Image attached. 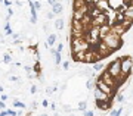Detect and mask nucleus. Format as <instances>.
Returning a JSON list of instances; mask_svg holds the SVG:
<instances>
[{
  "mask_svg": "<svg viewBox=\"0 0 133 116\" xmlns=\"http://www.w3.org/2000/svg\"><path fill=\"white\" fill-rule=\"evenodd\" d=\"M101 43H102L105 47H108L112 53L123 47V38L118 37V35H115V34H108L107 37H104L101 40Z\"/></svg>",
  "mask_w": 133,
  "mask_h": 116,
  "instance_id": "f257e3e1",
  "label": "nucleus"
},
{
  "mask_svg": "<svg viewBox=\"0 0 133 116\" xmlns=\"http://www.w3.org/2000/svg\"><path fill=\"white\" fill-rule=\"evenodd\" d=\"M70 47H71V55H77V53H86V51L90 49L89 43L86 41L84 38H71Z\"/></svg>",
  "mask_w": 133,
  "mask_h": 116,
  "instance_id": "f03ea898",
  "label": "nucleus"
},
{
  "mask_svg": "<svg viewBox=\"0 0 133 116\" xmlns=\"http://www.w3.org/2000/svg\"><path fill=\"white\" fill-rule=\"evenodd\" d=\"M105 71H107L112 78L118 79V76L121 75V57H117L114 60H111L109 63H107V65H105Z\"/></svg>",
  "mask_w": 133,
  "mask_h": 116,
  "instance_id": "7ed1b4c3",
  "label": "nucleus"
},
{
  "mask_svg": "<svg viewBox=\"0 0 133 116\" xmlns=\"http://www.w3.org/2000/svg\"><path fill=\"white\" fill-rule=\"evenodd\" d=\"M132 71H133V57L129 55L121 56V74L130 76Z\"/></svg>",
  "mask_w": 133,
  "mask_h": 116,
  "instance_id": "20e7f679",
  "label": "nucleus"
},
{
  "mask_svg": "<svg viewBox=\"0 0 133 116\" xmlns=\"http://www.w3.org/2000/svg\"><path fill=\"white\" fill-rule=\"evenodd\" d=\"M93 97H95V102H108V103H114V100L107 96L104 91H101L99 88H95L93 90Z\"/></svg>",
  "mask_w": 133,
  "mask_h": 116,
  "instance_id": "39448f33",
  "label": "nucleus"
},
{
  "mask_svg": "<svg viewBox=\"0 0 133 116\" xmlns=\"http://www.w3.org/2000/svg\"><path fill=\"white\" fill-rule=\"evenodd\" d=\"M95 106H96V109H99V110L107 112V110H111V109H112V103H108V102H95Z\"/></svg>",
  "mask_w": 133,
  "mask_h": 116,
  "instance_id": "423d86ee",
  "label": "nucleus"
},
{
  "mask_svg": "<svg viewBox=\"0 0 133 116\" xmlns=\"http://www.w3.org/2000/svg\"><path fill=\"white\" fill-rule=\"evenodd\" d=\"M108 3H109V7H111V9L118 10L120 7L124 5V0H108Z\"/></svg>",
  "mask_w": 133,
  "mask_h": 116,
  "instance_id": "0eeeda50",
  "label": "nucleus"
},
{
  "mask_svg": "<svg viewBox=\"0 0 133 116\" xmlns=\"http://www.w3.org/2000/svg\"><path fill=\"white\" fill-rule=\"evenodd\" d=\"M52 12L55 15H61L62 12H64V5H62L61 2H56V3L52 6Z\"/></svg>",
  "mask_w": 133,
  "mask_h": 116,
  "instance_id": "6e6552de",
  "label": "nucleus"
},
{
  "mask_svg": "<svg viewBox=\"0 0 133 116\" xmlns=\"http://www.w3.org/2000/svg\"><path fill=\"white\" fill-rule=\"evenodd\" d=\"M124 18L126 19H129V21H133V6L130 5V6H127V9L124 10Z\"/></svg>",
  "mask_w": 133,
  "mask_h": 116,
  "instance_id": "1a4fd4ad",
  "label": "nucleus"
},
{
  "mask_svg": "<svg viewBox=\"0 0 133 116\" xmlns=\"http://www.w3.org/2000/svg\"><path fill=\"white\" fill-rule=\"evenodd\" d=\"M84 5H87L86 0H72V10L80 9V7H83Z\"/></svg>",
  "mask_w": 133,
  "mask_h": 116,
  "instance_id": "9d476101",
  "label": "nucleus"
},
{
  "mask_svg": "<svg viewBox=\"0 0 133 116\" xmlns=\"http://www.w3.org/2000/svg\"><path fill=\"white\" fill-rule=\"evenodd\" d=\"M64 27H65V21H64V18H58L56 21H55V28H56L58 31H62Z\"/></svg>",
  "mask_w": 133,
  "mask_h": 116,
  "instance_id": "9b49d317",
  "label": "nucleus"
},
{
  "mask_svg": "<svg viewBox=\"0 0 133 116\" xmlns=\"http://www.w3.org/2000/svg\"><path fill=\"white\" fill-rule=\"evenodd\" d=\"M46 43H48L49 47H53L55 46V43H56V34H49L48 35V40H46Z\"/></svg>",
  "mask_w": 133,
  "mask_h": 116,
  "instance_id": "f8f14e48",
  "label": "nucleus"
},
{
  "mask_svg": "<svg viewBox=\"0 0 133 116\" xmlns=\"http://www.w3.org/2000/svg\"><path fill=\"white\" fill-rule=\"evenodd\" d=\"M104 68H105V63L101 60V62H96V63H93V68H92V69L95 71V72H101Z\"/></svg>",
  "mask_w": 133,
  "mask_h": 116,
  "instance_id": "ddd939ff",
  "label": "nucleus"
},
{
  "mask_svg": "<svg viewBox=\"0 0 133 116\" xmlns=\"http://www.w3.org/2000/svg\"><path fill=\"white\" fill-rule=\"evenodd\" d=\"M33 72H34L36 75L42 74V65H40V62H36V63H34V66H33Z\"/></svg>",
  "mask_w": 133,
  "mask_h": 116,
  "instance_id": "4468645a",
  "label": "nucleus"
},
{
  "mask_svg": "<svg viewBox=\"0 0 133 116\" xmlns=\"http://www.w3.org/2000/svg\"><path fill=\"white\" fill-rule=\"evenodd\" d=\"M12 106L14 107H18V109H25V104L22 102H19V100H14V103H12Z\"/></svg>",
  "mask_w": 133,
  "mask_h": 116,
  "instance_id": "2eb2a0df",
  "label": "nucleus"
},
{
  "mask_svg": "<svg viewBox=\"0 0 133 116\" xmlns=\"http://www.w3.org/2000/svg\"><path fill=\"white\" fill-rule=\"evenodd\" d=\"M121 113H123V107H120L117 110H111L109 112V116H121Z\"/></svg>",
  "mask_w": 133,
  "mask_h": 116,
  "instance_id": "dca6fc26",
  "label": "nucleus"
},
{
  "mask_svg": "<svg viewBox=\"0 0 133 116\" xmlns=\"http://www.w3.org/2000/svg\"><path fill=\"white\" fill-rule=\"evenodd\" d=\"M78 110H81V112L87 110V102H86V100H83V102L78 103Z\"/></svg>",
  "mask_w": 133,
  "mask_h": 116,
  "instance_id": "f3484780",
  "label": "nucleus"
},
{
  "mask_svg": "<svg viewBox=\"0 0 133 116\" xmlns=\"http://www.w3.org/2000/svg\"><path fill=\"white\" fill-rule=\"evenodd\" d=\"M124 100H126V97H124L121 93L115 94V102H117V103H124Z\"/></svg>",
  "mask_w": 133,
  "mask_h": 116,
  "instance_id": "a211bd4d",
  "label": "nucleus"
},
{
  "mask_svg": "<svg viewBox=\"0 0 133 116\" xmlns=\"http://www.w3.org/2000/svg\"><path fill=\"white\" fill-rule=\"evenodd\" d=\"M87 88H89V90H95L96 88V81L89 79V81H87Z\"/></svg>",
  "mask_w": 133,
  "mask_h": 116,
  "instance_id": "6ab92c4d",
  "label": "nucleus"
},
{
  "mask_svg": "<svg viewBox=\"0 0 133 116\" xmlns=\"http://www.w3.org/2000/svg\"><path fill=\"white\" fill-rule=\"evenodd\" d=\"M3 62H5V63H8V65H9V63H12V56L6 53V55L3 56Z\"/></svg>",
  "mask_w": 133,
  "mask_h": 116,
  "instance_id": "aec40b11",
  "label": "nucleus"
},
{
  "mask_svg": "<svg viewBox=\"0 0 133 116\" xmlns=\"http://www.w3.org/2000/svg\"><path fill=\"white\" fill-rule=\"evenodd\" d=\"M62 60V53H56L55 55V65H59Z\"/></svg>",
  "mask_w": 133,
  "mask_h": 116,
  "instance_id": "412c9836",
  "label": "nucleus"
},
{
  "mask_svg": "<svg viewBox=\"0 0 133 116\" xmlns=\"http://www.w3.org/2000/svg\"><path fill=\"white\" fill-rule=\"evenodd\" d=\"M53 91H56V85H53V87H46V94H48V96L53 94Z\"/></svg>",
  "mask_w": 133,
  "mask_h": 116,
  "instance_id": "4be33fe9",
  "label": "nucleus"
},
{
  "mask_svg": "<svg viewBox=\"0 0 133 116\" xmlns=\"http://www.w3.org/2000/svg\"><path fill=\"white\" fill-rule=\"evenodd\" d=\"M55 16H56V15L53 13L52 10H49V12H46V19H49V21H52V19L55 18Z\"/></svg>",
  "mask_w": 133,
  "mask_h": 116,
  "instance_id": "5701e85b",
  "label": "nucleus"
},
{
  "mask_svg": "<svg viewBox=\"0 0 133 116\" xmlns=\"http://www.w3.org/2000/svg\"><path fill=\"white\" fill-rule=\"evenodd\" d=\"M70 60H65V62H62V68H64V71H68L70 69Z\"/></svg>",
  "mask_w": 133,
  "mask_h": 116,
  "instance_id": "b1692460",
  "label": "nucleus"
},
{
  "mask_svg": "<svg viewBox=\"0 0 133 116\" xmlns=\"http://www.w3.org/2000/svg\"><path fill=\"white\" fill-rule=\"evenodd\" d=\"M56 51H58V53H62V51H64V44H62V41L61 43H58V44H56Z\"/></svg>",
  "mask_w": 133,
  "mask_h": 116,
  "instance_id": "393cba45",
  "label": "nucleus"
},
{
  "mask_svg": "<svg viewBox=\"0 0 133 116\" xmlns=\"http://www.w3.org/2000/svg\"><path fill=\"white\" fill-rule=\"evenodd\" d=\"M34 7H36V10H42V5H40V2H34Z\"/></svg>",
  "mask_w": 133,
  "mask_h": 116,
  "instance_id": "a878e982",
  "label": "nucleus"
},
{
  "mask_svg": "<svg viewBox=\"0 0 133 116\" xmlns=\"http://www.w3.org/2000/svg\"><path fill=\"white\" fill-rule=\"evenodd\" d=\"M36 107H37V102H33V103H31V106H30V112L36 110Z\"/></svg>",
  "mask_w": 133,
  "mask_h": 116,
  "instance_id": "bb28decb",
  "label": "nucleus"
},
{
  "mask_svg": "<svg viewBox=\"0 0 133 116\" xmlns=\"http://www.w3.org/2000/svg\"><path fill=\"white\" fill-rule=\"evenodd\" d=\"M30 91H31V94H36V93H37V85H31Z\"/></svg>",
  "mask_w": 133,
  "mask_h": 116,
  "instance_id": "cd10ccee",
  "label": "nucleus"
},
{
  "mask_svg": "<svg viewBox=\"0 0 133 116\" xmlns=\"http://www.w3.org/2000/svg\"><path fill=\"white\" fill-rule=\"evenodd\" d=\"M0 110H6V104H5V102H2V100H0Z\"/></svg>",
  "mask_w": 133,
  "mask_h": 116,
  "instance_id": "c85d7f7f",
  "label": "nucleus"
},
{
  "mask_svg": "<svg viewBox=\"0 0 133 116\" xmlns=\"http://www.w3.org/2000/svg\"><path fill=\"white\" fill-rule=\"evenodd\" d=\"M84 116H93V110H84Z\"/></svg>",
  "mask_w": 133,
  "mask_h": 116,
  "instance_id": "c756f323",
  "label": "nucleus"
},
{
  "mask_svg": "<svg viewBox=\"0 0 133 116\" xmlns=\"http://www.w3.org/2000/svg\"><path fill=\"white\" fill-rule=\"evenodd\" d=\"M0 100H2V102H6V100H8V94H2V96H0Z\"/></svg>",
  "mask_w": 133,
  "mask_h": 116,
  "instance_id": "7c9ffc66",
  "label": "nucleus"
},
{
  "mask_svg": "<svg viewBox=\"0 0 133 116\" xmlns=\"http://www.w3.org/2000/svg\"><path fill=\"white\" fill-rule=\"evenodd\" d=\"M49 51H50V55H53V56H55V55L58 53L56 49H53V47H50V49H49Z\"/></svg>",
  "mask_w": 133,
  "mask_h": 116,
  "instance_id": "2f4dec72",
  "label": "nucleus"
},
{
  "mask_svg": "<svg viewBox=\"0 0 133 116\" xmlns=\"http://www.w3.org/2000/svg\"><path fill=\"white\" fill-rule=\"evenodd\" d=\"M9 113H8V109L6 110H0V116H8Z\"/></svg>",
  "mask_w": 133,
  "mask_h": 116,
  "instance_id": "473e14b6",
  "label": "nucleus"
},
{
  "mask_svg": "<svg viewBox=\"0 0 133 116\" xmlns=\"http://www.w3.org/2000/svg\"><path fill=\"white\" fill-rule=\"evenodd\" d=\"M62 109H64L65 112H71V107H70V106H66V104H65V106H62Z\"/></svg>",
  "mask_w": 133,
  "mask_h": 116,
  "instance_id": "72a5a7b5",
  "label": "nucleus"
},
{
  "mask_svg": "<svg viewBox=\"0 0 133 116\" xmlns=\"http://www.w3.org/2000/svg\"><path fill=\"white\" fill-rule=\"evenodd\" d=\"M46 2H48V3H49L50 6H53V5H55V3L58 2V0H46Z\"/></svg>",
  "mask_w": 133,
  "mask_h": 116,
  "instance_id": "f704fd0d",
  "label": "nucleus"
},
{
  "mask_svg": "<svg viewBox=\"0 0 133 116\" xmlns=\"http://www.w3.org/2000/svg\"><path fill=\"white\" fill-rule=\"evenodd\" d=\"M22 115H24V109H21V110L16 112V116H22Z\"/></svg>",
  "mask_w": 133,
  "mask_h": 116,
  "instance_id": "c9c22d12",
  "label": "nucleus"
},
{
  "mask_svg": "<svg viewBox=\"0 0 133 116\" xmlns=\"http://www.w3.org/2000/svg\"><path fill=\"white\" fill-rule=\"evenodd\" d=\"M42 106H43V107H48V106H49V102H48V100H43Z\"/></svg>",
  "mask_w": 133,
  "mask_h": 116,
  "instance_id": "e433bc0d",
  "label": "nucleus"
},
{
  "mask_svg": "<svg viewBox=\"0 0 133 116\" xmlns=\"http://www.w3.org/2000/svg\"><path fill=\"white\" fill-rule=\"evenodd\" d=\"M8 113H9L10 116H16V113H15L14 110H9V109H8Z\"/></svg>",
  "mask_w": 133,
  "mask_h": 116,
  "instance_id": "4c0bfd02",
  "label": "nucleus"
},
{
  "mask_svg": "<svg viewBox=\"0 0 133 116\" xmlns=\"http://www.w3.org/2000/svg\"><path fill=\"white\" fill-rule=\"evenodd\" d=\"M5 5L6 6H10V2H9V0H5Z\"/></svg>",
  "mask_w": 133,
  "mask_h": 116,
  "instance_id": "58836bf2",
  "label": "nucleus"
},
{
  "mask_svg": "<svg viewBox=\"0 0 133 116\" xmlns=\"http://www.w3.org/2000/svg\"><path fill=\"white\" fill-rule=\"evenodd\" d=\"M0 94H3V87L0 85Z\"/></svg>",
  "mask_w": 133,
  "mask_h": 116,
  "instance_id": "ea45409f",
  "label": "nucleus"
},
{
  "mask_svg": "<svg viewBox=\"0 0 133 116\" xmlns=\"http://www.w3.org/2000/svg\"><path fill=\"white\" fill-rule=\"evenodd\" d=\"M42 116H49V115H46V113H43V115Z\"/></svg>",
  "mask_w": 133,
  "mask_h": 116,
  "instance_id": "a19ab883",
  "label": "nucleus"
},
{
  "mask_svg": "<svg viewBox=\"0 0 133 116\" xmlns=\"http://www.w3.org/2000/svg\"><path fill=\"white\" fill-rule=\"evenodd\" d=\"M31 2H38V0H31Z\"/></svg>",
  "mask_w": 133,
  "mask_h": 116,
  "instance_id": "79ce46f5",
  "label": "nucleus"
},
{
  "mask_svg": "<svg viewBox=\"0 0 133 116\" xmlns=\"http://www.w3.org/2000/svg\"><path fill=\"white\" fill-rule=\"evenodd\" d=\"M130 5H132V6H133V0H132V3H130Z\"/></svg>",
  "mask_w": 133,
  "mask_h": 116,
  "instance_id": "37998d69",
  "label": "nucleus"
},
{
  "mask_svg": "<svg viewBox=\"0 0 133 116\" xmlns=\"http://www.w3.org/2000/svg\"><path fill=\"white\" fill-rule=\"evenodd\" d=\"M132 97H133V93H132Z\"/></svg>",
  "mask_w": 133,
  "mask_h": 116,
  "instance_id": "c03bdc74",
  "label": "nucleus"
}]
</instances>
